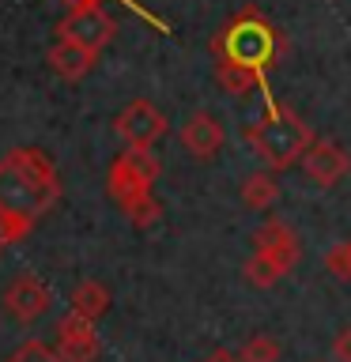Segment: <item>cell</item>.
Wrapping results in <instances>:
<instances>
[{
	"label": "cell",
	"mask_w": 351,
	"mask_h": 362,
	"mask_svg": "<svg viewBox=\"0 0 351 362\" xmlns=\"http://www.w3.org/2000/svg\"><path fill=\"white\" fill-rule=\"evenodd\" d=\"M302 170H306V177H310L313 185L333 189L336 181L351 170V158H347L344 147L333 144V140H313L310 151L302 155Z\"/></svg>",
	"instance_id": "cell-9"
},
{
	"label": "cell",
	"mask_w": 351,
	"mask_h": 362,
	"mask_svg": "<svg viewBox=\"0 0 351 362\" xmlns=\"http://www.w3.org/2000/svg\"><path fill=\"white\" fill-rule=\"evenodd\" d=\"M238 355H242V362H276L280 358V344L268 332H257V336L246 339Z\"/></svg>",
	"instance_id": "cell-17"
},
{
	"label": "cell",
	"mask_w": 351,
	"mask_h": 362,
	"mask_svg": "<svg viewBox=\"0 0 351 362\" xmlns=\"http://www.w3.org/2000/svg\"><path fill=\"white\" fill-rule=\"evenodd\" d=\"M181 147H185V151H189L192 158L208 163V158L223 147V124L215 121L208 110L189 113L185 124H181Z\"/></svg>",
	"instance_id": "cell-10"
},
{
	"label": "cell",
	"mask_w": 351,
	"mask_h": 362,
	"mask_svg": "<svg viewBox=\"0 0 351 362\" xmlns=\"http://www.w3.org/2000/svg\"><path fill=\"white\" fill-rule=\"evenodd\" d=\"M280 197V185H276V177L272 174H249L242 181V204L246 208H253V211H265L272 208Z\"/></svg>",
	"instance_id": "cell-14"
},
{
	"label": "cell",
	"mask_w": 351,
	"mask_h": 362,
	"mask_svg": "<svg viewBox=\"0 0 351 362\" xmlns=\"http://www.w3.org/2000/svg\"><path fill=\"white\" fill-rule=\"evenodd\" d=\"M8 362H61V355H57V347L42 344V339H27Z\"/></svg>",
	"instance_id": "cell-19"
},
{
	"label": "cell",
	"mask_w": 351,
	"mask_h": 362,
	"mask_svg": "<svg viewBox=\"0 0 351 362\" xmlns=\"http://www.w3.org/2000/svg\"><path fill=\"white\" fill-rule=\"evenodd\" d=\"M246 140H249V147H253V151L265 158L272 170H287L294 163H302V155L310 151L313 136H310V129H306L291 110L268 106L265 117L253 121L246 129Z\"/></svg>",
	"instance_id": "cell-3"
},
{
	"label": "cell",
	"mask_w": 351,
	"mask_h": 362,
	"mask_svg": "<svg viewBox=\"0 0 351 362\" xmlns=\"http://www.w3.org/2000/svg\"><path fill=\"white\" fill-rule=\"evenodd\" d=\"M155 177H159V158H155L151 147H125L106 170V189H110V197L125 208L129 200L151 192Z\"/></svg>",
	"instance_id": "cell-4"
},
{
	"label": "cell",
	"mask_w": 351,
	"mask_h": 362,
	"mask_svg": "<svg viewBox=\"0 0 351 362\" xmlns=\"http://www.w3.org/2000/svg\"><path fill=\"white\" fill-rule=\"evenodd\" d=\"M4 313L11 317V321H19V325H30V321H38V317L50 310V302H53V294L50 287L38 279V276H19V279H11V287L4 291Z\"/></svg>",
	"instance_id": "cell-7"
},
{
	"label": "cell",
	"mask_w": 351,
	"mask_h": 362,
	"mask_svg": "<svg viewBox=\"0 0 351 362\" xmlns=\"http://www.w3.org/2000/svg\"><path fill=\"white\" fill-rule=\"evenodd\" d=\"M212 53H215V64H234V68H246V72L260 76L276 61L280 38H276V27L257 8H246L215 34Z\"/></svg>",
	"instance_id": "cell-2"
},
{
	"label": "cell",
	"mask_w": 351,
	"mask_h": 362,
	"mask_svg": "<svg viewBox=\"0 0 351 362\" xmlns=\"http://www.w3.org/2000/svg\"><path fill=\"white\" fill-rule=\"evenodd\" d=\"M72 310L79 317H87V321H98V317H106V310H110V291L102 287L98 279H84L72 291Z\"/></svg>",
	"instance_id": "cell-13"
},
{
	"label": "cell",
	"mask_w": 351,
	"mask_h": 362,
	"mask_svg": "<svg viewBox=\"0 0 351 362\" xmlns=\"http://www.w3.org/2000/svg\"><path fill=\"white\" fill-rule=\"evenodd\" d=\"M325 264H328V272H333V276L351 279V238H347V242H340V245L328 249Z\"/></svg>",
	"instance_id": "cell-21"
},
{
	"label": "cell",
	"mask_w": 351,
	"mask_h": 362,
	"mask_svg": "<svg viewBox=\"0 0 351 362\" xmlns=\"http://www.w3.org/2000/svg\"><path fill=\"white\" fill-rule=\"evenodd\" d=\"M200 362H242V355H234V351H212V355L208 358H200Z\"/></svg>",
	"instance_id": "cell-23"
},
{
	"label": "cell",
	"mask_w": 351,
	"mask_h": 362,
	"mask_svg": "<svg viewBox=\"0 0 351 362\" xmlns=\"http://www.w3.org/2000/svg\"><path fill=\"white\" fill-rule=\"evenodd\" d=\"M113 129L125 140V147H151L155 140L166 136V117L163 110H155L147 98H132L117 117H113Z\"/></svg>",
	"instance_id": "cell-6"
},
{
	"label": "cell",
	"mask_w": 351,
	"mask_h": 362,
	"mask_svg": "<svg viewBox=\"0 0 351 362\" xmlns=\"http://www.w3.org/2000/svg\"><path fill=\"white\" fill-rule=\"evenodd\" d=\"M253 249H257V253H268L272 260H280L287 272L299 264V253H302L294 230H291L287 223H280V219H268V223L253 234Z\"/></svg>",
	"instance_id": "cell-11"
},
{
	"label": "cell",
	"mask_w": 351,
	"mask_h": 362,
	"mask_svg": "<svg viewBox=\"0 0 351 362\" xmlns=\"http://www.w3.org/2000/svg\"><path fill=\"white\" fill-rule=\"evenodd\" d=\"M30 226H34V223L19 219V215H11L8 208H0V249H4V245H11V242H19V238L27 234Z\"/></svg>",
	"instance_id": "cell-20"
},
{
	"label": "cell",
	"mask_w": 351,
	"mask_h": 362,
	"mask_svg": "<svg viewBox=\"0 0 351 362\" xmlns=\"http://www.w3.org/2000/svg\"><path fill=\"white\" fill-rule=\"evenodd\" d=\"M57 355H61V362H95L98 358L95 321L68 310L61 317V325H57Z\"/></svg>",
	"instance_id": "cell-8"
},
{
	"label": "cell",
	"mask_w": 351,
	"mask_h": 362,
	"mask_svg": "<svg viewBox=\"0 0 351 362\" xmlns=\"http://www.w3.org/2000/svg\"><path fill=\"white\" fill-rule=\"evenodd\" d=\"M333 358H336V362H351V325L336 332V339H333Z\"/></svg>",
	"instance_id": "cell-22"
},
{
	"label": "cell",
	"mask_w": 351,
	"mask_h": 362,
	"mask_svg": "<svg viewBox=\"0 0 351 362\" xmlns=\"http://www.w3.org/2000/svg\"><path fill=\"white\" fill-rule=\"evenodd\" d=\"M61 197V177L38 147H16L0 158V208L38 223Z\"/></svg>",
	"instance_id": "cell-1"
},
{
	"label": "cell",
	"mask_w": 351,
	"mask_h": 362,
	"mask_svg": "<svg viewBox=\"0 0 351 362\" xmlns=\"http://www.w3.org/2000/svg\"><path fill=\"white\" fill-rule=\"evenodd\" d=\"M121 211L129 215V223L136 226V230H147V226H155L159 219H163V204H159V200L151 197V192H144V197L129 200Z\"/></svg>",
	"instance_id": "cell-16"
},
{
	"label": "cell",
	"mask_w": 351,
	"mask_h": 362,
	"mask_svg": "<svg viewBox=\"0 0 351 362\" xmlns=\"http://www.w3.org/2000/svg\"><path fill=\"white\" fill-rule=\"evenodd\" d=\"M283 276H287V268H283L280 260H272L268 253H257V249H253V257L246 260V279L253 283V287H260V291L276 287Z\"/></svg>",
	"instance_id": "cell-15"
},
{
	"label": "cell",
	"mask_w": 351,
	"mask_h": 362,
	"mask_svg": "<svg viewBox=\"0 0 351 362\" xmlns=\"http://www.w3.org/2000/svg\"><path fill=\"white\" fill-rule=\"evenodd\" d=\"M215 79H219L223 90H231V95H242V90L260 83V76L246 72V68H234V64H215Z\"/></svg>",
	"instance_id": "cell-18"
},
{
	"label": "cell",
	"mask_w": 351,
	"mask_h": 362,
	"mask_svg": "<svg viewBox=\"0 0 351 362\" xmlns=\"http://www.w3.org/2000/svg\"><path fill=\"white\" fill-rule=\"evenodd\" d=\"M72 4H76V0H72Z\"/></svg>",
	"instance_id": "cell-24"
},
{
	"label": "cell",
	"mask_w": 351,
	"mask_h": 362,
	"mask_svg": "<svg viewBox=\"0 0 351 362\" xmlns=\"http://www.w3.org/2000/svg\"><path fill=\"white\" fill-rule=\"evenodd\" d=\"M57 34L102 53L113 42V34H117V23H113V16L98 4V0H76V4L68 8V16L57 23Z\"/></svg>",
	"instance_id": "cell-5"
},
{
	"label": "cell",
	"mask_w": 351,
	"mask_h": 362,
	"mask_svg": "<svg viewBox=\"0 0 351 362\" xmlns=\"http://www.w3.org/2000/svg\"><path fill=\"white\" fill-rule=\"evenodd\" d=\"M50 68L61 79H68V83H76V79H84L91 68H95L98 61V53L95 49H87V45H79V42H68V38H57V45L50 49Z\"/></svg>",
	"instance_id": "cell-12"
}]
</instances>
